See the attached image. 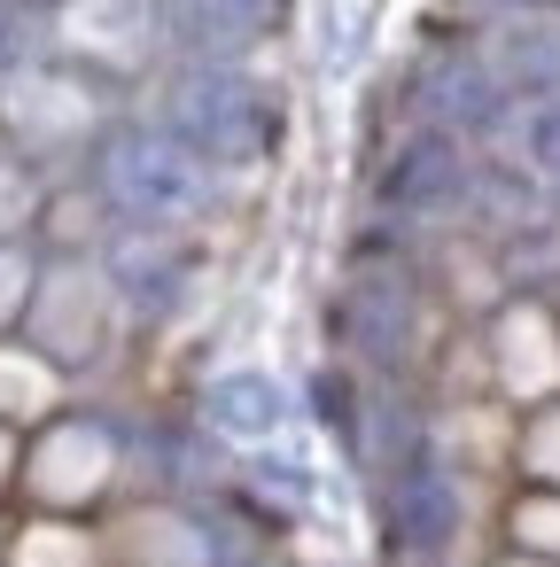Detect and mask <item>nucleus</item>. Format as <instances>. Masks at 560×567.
Returning a JSON list of instances; mask_svg holds the SVG:
<instances>
[{
	"instance_id": "obj_14",
	"label": "nucleus",
	"mask_w": 560,
	"mask_h": 567,
	"mask_svg": "<svg viewBox=\"0 0 560 567\" xmlns=\"http://www.w3.org/2000/svg\"><path fill=\"white\" fill-rule=\"evenodd\" d=\"M0 559H9V567H102V536H94L86 520L32 513L24 528L0 536Z\"/></svg>"
},
{
	"instance_id": "obj_2",
	"label": "nucleus",
	"mask_w": 560,
	"mask_h": 567,
	"mask_svg": "<svg viewBox=\"0 0 560 567\" xmlns=\"http://www.w3.org/2000/svg\"><path fill=\"white\" fill-rule=\"evenodd\" d=\"M164 133L218 179V172H250L273 156L281 141V94L257 86L234 63H195L172 94H164Z\"/></svg>"
},
{
	"instance_id": "obj_19",
	"label": "nucleus",
	"mask_w": 560,
	"mask_h": 567,
	"mask_svg": "<svg viewBox=\"0 0 560 567\" xmlns=\"http://www.w3.org/2000/svg\"><path fill=\"white\" fill-rule=\"evenodd\" d=\"M32 280H40V257H32L24 241H0V334H17V327H24Z\"/></svg>"
},
{
	"instance_id": "obj_12",
	"label": "nucleus",
	"mask_w": 560,
	"mask_h": 567,
	"mask_svg": "<svg viewBox=\"0 0 560 567\" xmlns=\"http://www.w3.org/2000/svg\"><path fill=\"white\" fill-rule=\"evenodd\" d=\"M343 350H358L381 373L405 365V350H413V296H405V280H358L343 296Z\"/></svg>"
},
{
	"instance_id": "obj_8",
	"label": "nucleus",
	"mask_w": 560,
	"mask_h": 567,
	"mask_svg": "<svg viewBox=\"0 0 560 567\" xmlns=\"http://www.w3.org/2000/svg\"><path fill=\"white\" fill-rule=\"evenodd\" d=\"M296 420V389L265 365H234V373H211L203 396H195V427L203 443H234V451H273Z\"/></svg>"
},
{
	"instance_id": "obj_20",
	"label": "nucleus",
	"mask_w": 560,
	"mask_h": 567,
	"mask_svg": "<svg viewBox=\"0 0 560 567\" xmlns=\"http://www.w3.org/2000/svg\"><path fill=\"white\" fill-rule=\"evenodd\" d=\"M32 218H40V187H32L17 164H0V241H17Z\"/></svg>"
},
{
	"instance_id": "obj_9",
	"label": "nucleus",
	"mask_w": 560,
	"mask_h": 567,
	"mask_svg": "<svg viewBox=\"0 0 560 567\" xmlns=\"http://www.w3.org/2000/svg\"><path fill=\"white\" fill-rule=\"evenodd\" d=\"M420 110H428V133H451V141H467V133H490V125H506L513 94L498 86L490 55H475V48H444V55L420 71Z\"/></svg>"
},
{
	"instance_id": "obj_21",
	"label": "nucleus",
	"mask_w": 560,
	"mask_h": 567,
	"mask_svg": "<svg viewBox=\"0 0 560 567\" xmlns=\"http://www.w3.org/2000/svg\"><path fill=\"white\" fill-rule=\"evenodd\" d=\"M17 458H24V435H17V427H0V489L17 482Z\"/></svg>"
},
{
	"instance_id": "obj_16",
	"label": "nucleus",
	"mask_w": 560,
	"mask_h": 567,
	"mask_svg": "<svg viewBox=\"0 0 560 567\" xmlns=\"http://www.w3.org/2000/svg\"><path fill=\"white\" fill-rule=\"evenodd\" d=\"M506 536H513V551L560 567V489H521L513 513H506Z\"/></svg>"
},
{
	"instance_id": "obj_10",
	"label": "nucleus",
	"mask_w": 560,
	"mask_h": 567,
	"mask_svg": "<svg viewBox=\"0 0 560 567\" xmlns=\"http://www.w3.org/2000/svg\"><path fill=\"white\" fill-rule=\"evenodd\" d=\"M281 0H164V32L187 63H234L273 32Z\"/></svg>"
},
{
	"instance_id": "obj_15",
	"label": "nucleus",
	"mask_w": 560,
	"mask_h": 567,
	"mask_svg": "<svg viewBox=\"0 0 560 567\" xmlns=\"http://www.w3.org/2000/svg\"><path fill=\"white\" fill-rule=\"evenodd\" d=\"M513 474H521V489H560V396L537 404V412H521V427H513Z\"/></svg>"
},
{
	"instance_id": "obj_13",
	"label": "nucleus",
	"mask_w": 560,
	"mask_h": 567,
	"mask_svg": "<svg viewBox=\"0 0 560 567\" xmlns=\"http://www.w3.org/2000/svg\"><path fill=\"white\" fill-rule=\"evenodd\" d=\"M63 412V373L24 342V334H0V427H40Z\"/></svg>"
},
{
	"instance_id": "obj_4",
	"label": "nucleus",
	"mask_w": 560,
	"mask_h": 567,
	"mask_svg": "<svg viewBox=\"0 0 560 567\" xmlns=\"http://www.w3.org/2000/svg\"><path fill=\"white\" fill-rule=\"evenodd\" d=\"M110 311H118V296H110V280L102 272H86L79 257H63V265H40V280H32V303H24V342L55 365V373H71V365H86L102 342H110Z\"/></svg>"
},
{
	"instance_id": "obj_18",
	"label": "nucleus",
	"mask_w": 560,
	"mask_h": 567,
	"mask_svg": "<svg viewBox=\"0 0 560 567\" xmlns=\"http://www.w3.org/2000/svg\"><path fill=\"white\" fill-rule=\"evenodd\" d=\"M521 156H529V179L560 187V94H544L521 125Z\"/></svg>"
},
{
	"instance_id": "obj_1",
	"label": "nucleus",
	"mask_w": 560,
	"mask_h": 567,
	"mask_svg": "<svg viewBox=\"0 0 560 567\" xmlns=\"http://www.w3.org/2000/svg\"><path fill=\"white\" fill-rule=\"evenodd\" d=\"M94 195L125 234H180L211 210V172L164 125H110L94 148Z\"/></svg>"
},
{
	"instance_id": "obj_17",
	"label": "nucleus",
	"mask_w": 560,
	"mask_h": 567,
	"mask_svg": "<svg viewBox=\"0 0 560 567\" xmlns=\"http://www.w3.org/2000/svg\"><path fill=\"white\" fill-rule=\"evenodd\" d=\"M250 482H257V497L281 505V513H304V505H312V466H296V458H281V451H257V458H250Z\"/></svg>"
},
{
	"instance_id": "obj_11",
	"label": "nucleus",
	"mask_w": 560,
	"mask_h": 567,
	"mask_svg": "<svg viewBox=\"0 0 560 567\" xmlns=\"http://www.w3.org/2000/svg\"><path fill=\"white\" fill-rule=\"evenodd\" d=\"M102 280H110V296L133 303V311H180V296H187V280H195V257H187L180 234H118Z\"/></svg>"
},
{
	"instance_id": "obj_22",
	"label": "nucleus",
	"mask_w": 560,
	"mask_h": 567,
	"mask_svg": "<svg viewBox=\"0 0 560 567\" xmlns=\"http://www.w3.org/2000/svg\"><path fill=\"white\" fill-rule=\"evenodd\" d=\"M498 567H552V559H529V551H506Z\"/></svg>"
},
{
	"instance_id": "obj_6",
	"label": "nucleus",
	"mask_w": 560,
	"mask_h": 567,
	"mask_svg": "<svg viewBox=\"0 0 560 567\" xmlns=\"http://www.w3.org/2000/svg\"><path fill=\"white\" fill-rule=\"evenodd\" d=\"M490 381L521 412L560 396V311L544 296H506L498 303V319H490Z\"/></svg>"
},
{
	"instance_id": "obj_7",
	"label": "nucleus",
	"mask_w": 560,
	"mask_h": 567,
	"mask_svg": "<svg viewBox=\"0 0 560 567\" xmlns=\"http://www.w3.org/2000/svg\"><path fill=\"white\" fill-rule=\"evenodd\" d=\"M374 195H381V210H397V218H459L467 203H475V164H467V148L451 141V133H413L389 164H381V179H374Z\"/></svg>"
},
{
	"instance_id": "obj_3",
	"label": "nucleus",
	"mask_w": 560,
	"mask_h": 567,
	"mask_svg": "<svg viewBox=\"0 0 560 567\" xmlns=\"http://www.w3.org/2000/svg\"><path fill=\"white\" fill-rule=\"evenodd\" d=\"M125 474V435L94 412H55L32 427L24 458H17V482L40 513H63V520H86V505H102Z\"/></svg>"
},
{
	"instance_id": "obj_23",
	"label": "nucleus",
	"mask_w": 560,
	"mask_h": 567,
	"mask_svg": "<svg viewBox=\"0 0 560 567\" xmlns=\"http://www.w3.org/2000/svg\"><path fill=\"white\" fill-rule=\"evenodd\" d=\"M0 536H9V528H0Z\"/></svg>"
},
{
	"instance_id": "obj_5",
	"label": "nucleus",
	"mask_w": 560,
	"mask_h": 567,
	"mask_svg": "<svg viewBox=\"0 0 560 567\" xmlns=\"http://www.w3.org/2000/svg\"><path fill=\"white\" fill-rule=\"evenodd\" d=\"M467 528V474L444 458V443L428 435L413 458L389 466V551L405 559H444Z\"/></svg>"
}]
</instances>
